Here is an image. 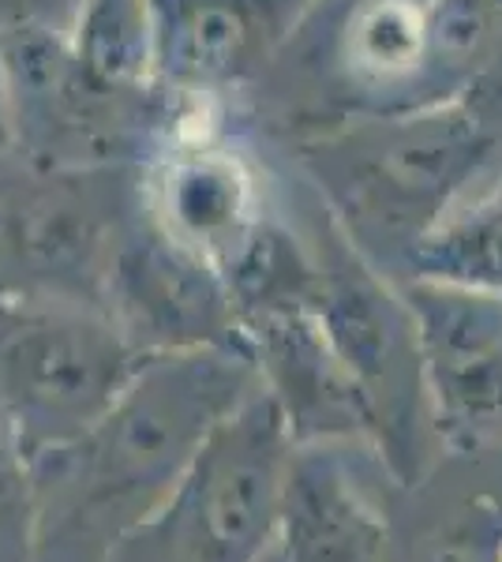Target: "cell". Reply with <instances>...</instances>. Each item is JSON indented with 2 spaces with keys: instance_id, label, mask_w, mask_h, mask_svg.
Wrapping results in <instances>:
<instances>
[{
  "instance_id": "cell-7",
  "label": "cell",
  "mask_w": 502,
  "mask_h": 562,
  "mask_svg": "<svg viewBox=\"0 0 502 562\" xmlns=\"http://www.w3.org/2000/svg\"><path fill=\"white\" fill-rule=\"evenodd\" d=\"M15 150L42 166H135L169 121L161 90H124L83 65L71 34L20 26L0 34Z\"/></svg>"
},
{
  "instance_id": "cell-3",
  "label": "cell",
  "mask_w": 502,
  "mask_h": 562,
  "mask_svg": "<svg viewBox=\"0 0 502 562\" xmlns=\"http://www.w3.org/2000/svg\"><path fill=\"white\" fill-rule=\"evenodd\" d=\"M304 240L315 256L312 312L368 405L379 454L398 484H409L443 454L413 312L398 281L353 248L331 211Z\"/></svg>"
},
{
  "instance_id": "cell-18",
  "label": "cell",
  "mask_w": 502,
  "mask_h": 562,
  "mask_svg": "<svg viewBox=\"0 0 502 562\" xmlns=\"http://www.w3.org/2000/svg\"><path fill=\"white\" fill-rule=\"evenodd\" d=\"M15 150V121H12V94H8V71L0 60V154Z\"/></svg>"
},
{
  "instance_id": "cell-8",
  "label": "cell",
  "mask_w": 502,
  "mask_h": 562,
  "mask_svg": "<svg viewBox=\"0 0 502 562\" xmlns=\"http://www.w3.org/2000/svg\"><path fill=\"white\" fill-rule=\"evenodd\" d=\"M102 312L143 357L244 346L222 270L177 240L150 203L127 225L105 278Z\"/></svg>"
},
{
  "instance_id": "cell-12",
  "label": "cell",
  "mask_w": 502,
  "mask_h": 562,
  "mask_svg": "<svg viewBox=\"0 0 502 562\" xmlns=\"http://www.w3.org/2000/svg\"><path fill=\"white\" fill-rule=\"evenodd\" d=\"M387 562H502V439L446 447L390 498Z\"/></svg>"
},
{
  "instance_id": "cell-13",
  "label": "cell",
  "mask_w": 502,
  "mask_h": 562,
  "mask_svg": "<svg viewBox=\"0 0 502 562\" xmlns=\"http://www.w3.org/2000/svg\"><path fill=\"white\" fill-rule=\"evenodd\" d=\"M241 334L255 360L259 386L278 405L293 447L326 439H371L368 405L337 360L312 304L252 315L241 323Z\"/></svg>"
},
{
  "instance_id": "cell-1",
  "label": "cell",
  "mask_w": 502,
  "mask_h": 562,
  "mask_svg": "<svg viewBox=\"0 0 502 562\" xmlns=\"http://www.w3.org/2000/svg\"><path fill=\"white\" fill-rule=\"evenodd\" d=\"M255 386L248 346L143 360L90 428L31 458L34 562L113 559Z\"/></svg>"
},
{
  "instance_id": "cell-4",
  "label": "cell",
  "mask_w": 502,
  "mask_h": 562,
  "mask_svg": "<svg viewBox=\"0 0 502 562\" xmlns=\"http://www.w3.org/2000/svg\"><path fill=\"white\" fill-rule=\"evenodd\" d=\"M143 206L140 166L60 169L0 154V296L102 307L113 256Z\"/></svg>"
},
{
  "instance_id": "cell-9",
  "label": "cell",
  "mask_w": 502,
  "mask_h": 562,
  "mask_svg": "<svg viewBox=\"0 0 502 562\" xmlns=\"http://www.w3.org/2000/svg\"><path fill=\"white\" fill-rule=\"evenodd\" d=\"M416 323L427 397L446 447L502 439V293L435 278L398 281Z\"/></svg>"
},
{
  "instance_id": "cell-5",
  "label": "cell",
  "mask_w": 502,
  "mask_h": 562,
  "mask_svg": "<svg viewBox=\"0 0 502 562\" xmlns=\"http://www.w3.org/2000/svg\"><path fill=\"white\" fill-rule=\"evenodd\" d=\"M293 435L255 386L217 424L177 492L109 562H267L278 548Z\"/></svg>"
},
{
  "instance_id": "cell-15",
  "label": "cell",
  "mask_w": 502,
  "mask_h": 562,
  "mask_svg": "<svg viewBox=\"0 0 502 562\" xmlns=\"http://www.w3.org/2000/svg\"><path fill=\"white\" fill-rule=\"evenodd\" d=\"M405 278H435L502 293V195L435 225L409 251L398 281Z\"/></svg>"
},
{
  "instance_id": "cell-14",
  "label": "cell",
  "mask_w": 502,
  "mask_h": 562,
  "mask_svg": "<svg viewBox=\"0 0 502 562\" xmlns=\"http://www.w3.org/2000/svg\"><path fill=\"white\" fill-rule=\"evenodd\" d=\"M154 217L188 248L222 267L267 222L259 188L236 154L214 147L177 150L147 188Z\"/></svg>"
},
{
  "instance_id": "cell-10",
  "label": "cell",
  "mask_w": 502,
  "mask_h": 562,
  "mask_svg": "<svg viewBox=\"0 0 502 562\" xmlns=\"http://www.w3.org/2000/svg\"><path fill=\"white\" fill-rule=\"evenodd\" d=\"M398 476L371 439L297 442L278 521L281 562H387Z\"/></svg>"
},
{
  "instance_id": "cell-16",
  "label": "cell",
  "mask_w": 502,
  "mask_h": 562,
  "mask_svg": "<svg viewBox=\"0 0 502 562\" xmlns=\"http://www.w3.org/2000/svg\"><path fill=\"white\" fill-rule=\"evenodd\" d=\"M0 562H34L31 458L4 428H0Z\"/></svg>"
},
{
  "instance_id": "cell-2",
  "label": "cell",
  "mask_w": 502,
  "mask_h": 562,
  "mask_svg": "<svg viewBox=\"0 0 502 562\" xmlns=\"http://www.w3.org/2000/svg\"><path fill=\"white\" fill-rule=\"evenodd\" d=\"M495 109L477 90H461L398 113L353 116L304 139L300 161L353 248L398 281L409 251L450 217L454 199L495 150Z\"/></svg>"
},
{
  "instance_id": "cell-11",
  "label": "cell",
  "mask_w": 502,
  "mask_h": 562,
  "mask_svg": "<svg viewBox=\"0 0 502 562\" xmlns=\"http://www.w3.org/2000/svg\"><path fill=\"white\" fill-rule=\"evenodd\" d=\"M319 0H147L158 87L225 94L263 79Z\"/></svg>"
},
{
  "instance_id": "cell-17",
  "label": "cell",
  "mask_w": 502,
  "mask_h": 562,
  "mask_svg": "<svg viewBox=\"0 0 502 562\" xmlns=\"http://www.w3.org/2000/svg\"><path fill=\"white\" fill-rule=\"evenodd\" d=\"M87 0H0V34L20 26H45V31L71 34L83 15Z\"/></svg>"
},
{
  "instance_id": "cell-6",
  "label": "cell",
  "mask_w": 502,
  "mask_h": 562,
  "mask_svg": "<svg viewBox=\"0 0 502 562\" xmlns=\"http://www.w3.org/2000/svg\"><path fill=\"white\" fill-rule=\"evenodd\" d=\"M143 360L102 307L0 296V428L38 458L90 428Z\"/></svg>"
}]
</instances>
